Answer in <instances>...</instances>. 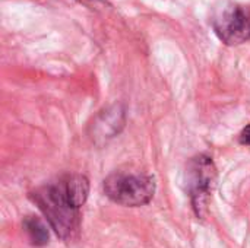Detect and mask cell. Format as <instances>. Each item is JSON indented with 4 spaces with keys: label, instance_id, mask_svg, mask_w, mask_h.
I'll use <instances>...</instances> for the list:
<instances>
[{
    "label": "cell",
    "instance_id": "cell-1",
    "mask_svg": "<svg viewBox=\"0 0 250 248\" xmlns=\"http://www.w3.org/2000/svg\"><path fill=\"white\" fill-rule=\"evenodd\" d=\"M32 197L62 240L70 241L76 237L79 231V208L70 200L60 180L38 189Z\"/></svg>",
    "mask_w": 250,
    "mask_h": 248
},
{
    "label": "cell",
    "instance_id": "cell-2",
    "mask_svg": "<svg viewBox=\"0 0 250 248\" xmlns=\"http://www.w3.org/2000/svg\"><path fill=\"white\" fill-rule=\"evenodd\" d=\"M104 191L114 203L136 208L151 202L155 191V181L144 172L116 171L105 178Z\"/></svg>",
    "mask_w": 250,
    "mask_h": 248
},
{
    "label": "cell",
    "instance_id": "cell-3",
    "mask_svg": "<svg viewBox=\"0 0 250 248\" xmlns=\"http://www.w3.org/2000/svg\"><path fill=\"white\" fill-rule=\"evenodd\" d=\"M215 183V167L211 158L196 156L188 167V186L198 216H204Z\"/></svg>",
    "mask_w": 250,
    "mask_h": 248
},
{
    "label": "cell",
    "instance_id": "cell-4",
    "mask_svg": "<svg viewBox=\"0 0 250 248\" xmlns=\"http://www.w3.org/2000/svg\"><path fill=\"white\" fill-rule=\"evenodd\" d=\"M212 25L220 39L229 45H237L250 39V16L242 6L224 4L214 15Z\"/></svg>",
    "mask_w": 250,
    "mask_h": 248
},
{
    "label": "cell",
    "instance_id": "cell-5",
    "mask_svg": "<svg viewBox=\"0 0 250 248\" xmlns=\"http://www.w3.org/2000/svg\"><path fill=\"white\" fill-rule=\"evenodd\" d=\"M23 228L25 232L29 238V241L34 246H45L48 243V231L45 228V225L42 224V221H40L38 218L34 216H28L23 222Z\"/></svg>",
    "mask_w": 250,
    "mask_h": 248
},
{
    "label": "cell",
    "instance_id": "cell-6",
    "mask_svg": "<svg viewBox=\"0 0 250 248\" xmlns=\"http://www.w3.org/2000/svg\"><path fill=\"white\" fill-rule=\"evenodd\" d=\"M239 139H240V143H242V145H248V146H250V124L249 126H246V127L242 130Z\"/></svg>",
    "mask_w": 250,
    "mask_h": 248
}]
</instances>
